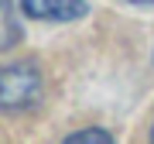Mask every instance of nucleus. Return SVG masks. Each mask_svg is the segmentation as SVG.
<instances>
[{"label": "nucleus", "mask_w": 154, "mask_h": 144, "mask_svg": "<svg viewBox=\"0 0 154 144\" xmlns=\"http://www.w3.org/2000/svg\"><path fill=\"white\" fill-rule=\"evenodd\" d=\"M41 96V72L34 62H14L0 69V110H31Z\"/></svg>", "instance_id": "1"}, {"label": "nucleus", "mask_w": 154, "mask_h": 144, "mask_svg": "<svg viewBox=\"0 0 154 144\" xmlns=\"http://www.w3.org/2000/svg\"><path fill=\"white\" fill-rule=\"evenodd\" d=\"M151 144H154V127H151Z\"/></svg>", "instance_id": "6"}, {"label": "nucleus", "mask_w": 154, "mask_h": 144, "mask_svg": "<svg viewBox=\"0 0 154 144\" xmlns=\"http://www.w3.org/2000/svg\"><path fill=\"white\" fill-rule=\"evenodd\" d=\"M21 38H24V28H21V21H17L14 0H0V52L17 48Z\"/></svg>", "instance_id": "3"}, {"label": "nucleus", "mask_w": 154, "mask_h": 144, "mask_svg": "<svg viewBox=\"0 0 154 144\" xmlns=\"http://www.w3.org/2000/svg\"><path fill=\"white\" fill-rule=\"evenodd\" d=\"M134 4H154V0H134Z\"/></svg>", "instance_id": "5"}, {"label": "nucleus", "mask_w": 154, "mask_h": 144, "mask_svg": "<svg viewBox=\"0 0 154 144\" xmlns=\"http://www.w3.org/2000/svg\"><path fill=\"white\" fill-rule=\"evenodd\" d=\"M62 144H113V137L106 130H99V127H86V130H79V134H69Z\"/></svg>", "instance_id": "4"}, {"label": "nucleus", "mask_w": 154, "mask_h": 144, "mask_svg": "<svg viewBox=\"0 0 154 144\" xmlns=\"http://www.w3.org/2000/svg\"><path fill=\"white\" fill-rule=\"evenodd\" d=\"M21 7L34 21H79L89 11L86 0H21Z\"/></svg>", "instance_id": "2"}]
</instances>
